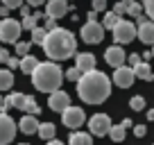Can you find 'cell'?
Segmentation results:
<instances>
[{
    "label": "cell",
    "instance_id": "obj_1",
    "mask_svg": "<svg viewBox=\"0 0 154 145\" xmlns=\"http://www.w3.org/2000/svg\"><path fill=\"white\" fill-rule=\"evenodd\" d=\"M77 95L88 104H102L111 95V79L100 70H88L84 72L77 82Z\"/></svg>",
    "mask_w": 154,
    "mask_h": 145
},
{
    "label": "cell",
    "instance_id": "obj_2",
    "mask_svg": "<svg viewBox=\"0 0 154 145\" xmlns=\"http://www.w3.org/2000/svg\"><path fill=\"white\" fill-rule=\"evenodd\" d=\"M77 50V41H75V34L70 29H50L48 36L43 41V52L50 57V61H63V59L72 57Z\"/></svg>",
    "mask_w": 154,
    "mask_h": 145
},
{
    "label": "cell",
    "instance_id": "obj_3",
    "mask_svg": "<svg viewBox=\"0 0 154 145\" xmlns=\"http://www.w3.org/2000/svg\"><path fill=\"white\" fill-rule=\"evenodd\" d=\"M63 77H66L63 70L54 61H43V63H38L36 70L32 72V84H34L36 91L52 93V91H59Z\"/></svg>",
    "mask_w": 154,
    "mask_h": 145
},
{
    "label": "cell",
    "instance_id": "obj_4",
    "mask_svg": "<svg viewBox=\"0 0 154 145\" xmlns=\"http://www.w3.org/2000/svg\"><path fill=\"white\" fill-rule=\"evenodd\" d=\"M136 36H138V27H136L131 20L120 18L118 23H116V27H113V41L118 45H120V43H131Z\"/></svg>",
    "mask_w": 154,
    "mask_h": 145
},
{
    "label": "cell",
    "instance_id": "obj_5",
    "mask_svg": "<svg viewBox=\"0 0 154 145\" xmlns=\"http://www.w3.org/2000/svg\"><path fill=\"white\" fill-rule=\"evenodd\" d=\"M23 32V23L14 18H2L0 20V41L2 43H18V36Z\"/></svg>",
    "mask_w": 154,
    "mask_h": 145
},
{
    "label": "cell",
    "instance_id": "obj_6",
    "mask_svg": "<svg viewBox=\"0 0 154 145\" xmlns=\"http://www.w3.org/2000/svg\"><path fill=\"white\" fill-rule=\"evenodd\" d=\"M79 36H82V41H86V43L95 45L102 41V36H104V25L97 23V20H88V23L82 25V29H79Z\"/></svg>",
    "mask_w": 154,
    "mask_h": 145
},
{
    "label": "cell",
    "instance_id": "obj_7",
    "mask_svg": "<svg viewBox=\"0 0 154 145\" xmlns=\"http://www.w3.org/2000/svg\"><path fill=\"white\" fill-rule=\"evenodd\" d=\"M111 127H113V122H111V118L106 113H95L88 120V131L93 136H106L111 131Z\"/></svg>",
    "mask_w": 154,
    "mask_h": 145
},
{
    "label": "cell",
    "instance_id": "obj_8",
    "mask_svg": "<svg viewBox=\"0 0 154 145\" xmlns=\"http://www.w3.org/2000/svg\"><path fill=\"white\" fill-rule=\"evenodd\" d=\"M61 120L63 125L68 127V129H77V127H82L84 120H86V116H84V109H79V106H68L66 111L61 113Z\"/></svg>",
    "mask_w": 154,
    "mask_h": 145
},
{
    "label": "cell",
    "instance_id": "obj_9",
    "mask_svg": "<svg viewBox=\"0 0 154 145\" xmlns=\"http://www.w3.org/2000/svg\"><path fill=\"white\" fill-rule=\"evenodd\" d=\"M14 136H16V122H14V118H9L7 113L0 111V145L11 143Z\"/></svg>",
    "mask_w": 154,
    "mask_h": 145
},
{
    "label": "cell",
    "instance_id": "obj_10",
    "mask_svg": "<svg viewBox=\"0 0 154 145\" xmlns=\"http://www.w3.org/2000/svg\"><path fill=\"white\" fill-rule=\"evenodd\" d=\"M134 79H136V72H134V68H131V66H120V68H116V72H113L116 86L129 88L131 84H134Z\"/></svg>",
    "mask_w": 154,
    "mask_h": 145
},
{
    "label": "cell",
    "instance_id": "obj_11",
    "mask_svg": "<svg viewBox=\"0 0 154 145\" xmlns=\"http://www.w3.org/2000/svg\"><path fill=\"white\" fill-rule=\"evenodd\" d=\"M48 106L52 109V111L63 113L68 106H70V97H68L66 91H52V93H50V97H48Z\"/></svg>",
    "mask_w": 154,
    "mask_h": 145
},
{
    "label": "cell",
    "instance_id": "obj_12",
    "mask_svg": "<svg viewBox=\"0 0 154 145\" xmlns=\"http://www.w3.org/2000/svg\"><path fill=\"white\" fill-rule=\"evenodd\" d=\"M125 59H127V54H125V50H122L118 43L111 45V48H106V52H104V61L109 63V66H113V68L125 66Z\"/></svg>",
    "mask_w": 154,
    "mask_h": 145
},
{
    "label": "cell",
    "instance_id": "obj_13",
    "mask_svg": "<svg viewBox=\"0 0 154 145\" xmlns=\"http://www.w3.org/2000/svg\"><path fill=\"white\" fill-rule=\"evenodd\" d=\"M66 14H68V2L66 0H48V2H45V16L59 20Z\"/></svg>",
    "mask_w": 154,
    "mask_h": 145
},
{
    "label": "cell",
    "instance_id": "obj_14",
    "mask_svg": "<svg viewBox=\"0 0 154 145\" xmlns=\"http://www.w3.org/2000/svg\"><path fill=\"white\" fill-rule=\"evenodd\" d=\"M138 39L147 45H154V20L138 18Z\"/></svg>",
    "mask_w": 154,
    "mask_h": 145
},
{
    "label": "cell",
    "instance_id": "obj_15",
    "mask_svg": "<svg viewBox=\"0 0 154 145\" xmlns=\"http://www.w3.org/2000/svg\"><path fill=\"white\" fill-rule=\"evenodd\" d=\"M38 127H41V122L36 120V116H29V113H25L18 122V129L23 134H38Z\"/></svg>",
    "mask_w": 154,
    "mask_h": 145
},
{
    "label": "cell",
    "instance_id": "obj_16",
    "mask_svg": "<svg viewBox=\"0 0 154 145\" xmlns=\"http://www.w3.org/2000/svg\"><path fill=\"white\" fill-rule=\"evenodd\" d=\"M75 59H77L75 66L82 72H88L95 68V54H91V52H79V54H75Z\"/></svg>",
    "mask_w": 154,
    "mask_h": 145
},
{
    "label": "cell",
    "instance_id": "obj_17",
    "mask_svg": "<svg viewBox=\"0 0 154 145\" xmlns=\"http://www.w3.org/2000/svg\"><path fill=\"white\" fill-rule=\"evenodd\" d=\"M25 100H27V95H23V93H11L5 97V109H20L23 111Z\"/></svg>",
    "mask_w": 154,
    "mask_h": 145
},
{
    "label": "cell",
    "instance_id": "obj_18",
    "mask_svg": "<svg viewBox=\"0 0 154 145\" xmlns=\"http://www.w3.org/2000/svg\"><path fill=\"white\" fill-rule=\"evenodd\" d=\"M38 63H41V61H38L34 54H25V57H20V70L27 72V75H32V72L36 70Z\"/></svg>",
    "mask_w": 154,
    "mask_h": 145
},
{
    "label": "cell",
    "instance_id": "obj_19",
    "mask_svg": "<svg viewBox=\"0 0 154 145\" xmlns=\"http://www.w3.org/2000/svg\"><path fill=\"white\" fill-rule=\"evenodd\" d=\"M68 145H93V136L86 131H72Z\"/></svg>",
    "mask_w": 154,
    "mask_h": 145
},
{
    "label": "cell",
    "instance_id": "obj_20",
    "mask_svg": "<svg viewBox=\"0 0 154 145\" xmlns=\"http://www.w3.org/2000/svg\"><path fill=\"white\" fill-rule=\"evenodd\" d=\"M134 72H136V77L145 79V82H152L154 79V72H152V68H149L147 61H140L138 66H134Z\"/></svg>",
    "mask_w": 154,
    "mask_h": 145
},
{
    "label": "cell",
    "instance_id": "obj_21",
    "mask_svg": "<svg viewBox=\"0 0 154 145\" xmlns=\"http://www.w3.org/2000/svg\"><path fill=\"white\" fill-rule=\"evenodd\" d=\"M14 86V72L9 68H0V91H9Z\"/></svg>",
    "mask_w": 154,
    "mask_h": 145
},
{
    "label": "cell",
    "instance_id": "obj_22",
    "mask_svg": "<svg viewBox=\"0 0 154 145\" xmlns=\"http://www.w3.org/2000/svg\"><path fill=\"white\" fill-rule=\"evenodd\" d=\"M54 134H57V127L52 125V122H41V127H38V136L43 140H52Z\"/></svg>",
    "mask_w": 154,
    "mask_h": 145
},
{
    "label": "cell",
    "instance_id": "obj_23",
    "mask_svg": "<svg viewBox=\"0 0 154 145\" xmlns=\"http://www.w3.org/2000/svg\"><path fill=\"white\" fill-rule=\"evenodd\" d=\"M109 136H111V140L113 143H120V140H125V136H127V127L122 125H113L111 127V131H109Z\"/></svg>",
    "mask_w": 154,
    "mask_h": 145
},
{
    "label": "cell",
    "instance_id": "obj_24",
    "mask_svg": "<svg viewBox=\"0 0 154 145\" xmlns=\"http://www.w3.org/2000/svg\"><path fill=\"white\" fill-rule=\"evenodd\" d=\"M43 18V14H32V16H25L23 18V29H29V32H32L34 27H38V20Z\"/></svg>",
    "mask_w": 154,
    "mask_h": 145
},
{
    "label": "cell",
    "instance_id": "obj_25",
    "mask_svg": "<svg viewBox=\"0 0 154 145\" xmlns=\"http://www.w3.org/2000/svg\"><path fill=\"white\" fill-rule=\"evenodd\" d=\"M45 36H48V29H45V27H34V29H32V43L43 45Z\"/></svg>",
    "mask_w": 154,
    "mask_h": 145
},
{
    "label": "cell",
    "instance_id": "obj_26",
    "mask_svg": "<svg viewBox=\"0 0 154 145\" xmlns=\"http://www.w3.org/2000/svg\"><path fill=\"white\" fill-rule=\"evenodd\" d=\"M118 20H120V16L116 14V11H106V14H104V18H102V25H104L106 29H113Z\"/></svg>",
    "mask_w": 154,
    "mask_h": 145
},
{
    "label": "cell",
    "instance_id": "obj_27",
    "mask_svg": "<svg viewBox=\"0 0 154 145\" xmlns=\"http://www.w3.org/2000/svg\"><path fill=\"white\" fill-rule=\"evenodd\" d=\"M23 111H25V113H29V116H38V111H41V109H38L36 100L27 95V100H25V106H23Z\"/></svg>",
    "mask_w": 154,
    "mask_h": 145
},
{
    "label": "cell",
    "instance_id": "obj_28",
    "mask_svg": "<svg viewBox=\"0 0 154 145\" xmlns=\"http://www.w3.org/2000/svg\"><path fill=\"white\" fill-rule=\"evenodd\" d=\"M143 9H145V5H140L138 0H136L134 5H129V7H127V14H129L131 18H140V16H143Z\"/></svg>",
    "mask_w": 154,
    "mask_h": 145
},
{
    "label": "cell",
    "instance_id": "obj_29",
    "mask_svg": "<svg viewBox=\"0 0 154 145\" xmlns=\"http://www.w3.org/2000/svg\"><path fill=\"white\" fill-rule=\"evenodd\" d=\"M129 106L134 109V111H143L145 106H147V102H145V97H143V95H134V97L129 100Z\"/></svg>",
    "mask_w": 154,
    "mask_h": 145
},
{
    "label": "cell",
    "instance_id": "obj_30",
    "mask_svg": "<svg viewBox=\"0 0 154 145\" xmlns=\"http://www.w3.org/2000/svg\"><path fill=\"white\" fill-rule=\"evenodd\" d=\"M82 75H84V72L82 70H79V68H68V70H66V79H70V82H79V77H82Z\"/></svg>",
    "mask_w": 154,
    "mask_h": 145
},
{
    "label": "cell",
    "instance_id": "obj_31",
    "mask_svg": "<svg viewBox=\"0 0 154 145\" xmlns=\"http://www.w3.org/2000/svg\"><path fill=\"white\" fill-rule=\"evenodd\" d=\"M29 45L32 43H27V41H18V43H16V54H18V57H25V54L29 52Z\"/></svg>",
    "mask_w": 154,
    "mask_h": 145
},
{
    "label": "cell",
    "instance_id": "obj_32",
    "mask_svg": "<svg viewBox=\"0 0 154 145\" xmlns=\"http://www.w3.org/2000/svg\"><path fill=\"white\" fill-rule=\"evenodd\" d=\"M145 5V14L149 16V20H154V0H143Z\"/></svg>",
    "mask_w": 154,
    "mask_h": 145
},
{
    "label": "cell",
    "instance_id": "obj_33",
    "mask_svg": "<svg viewBox=\"0 0 154 145\" xmlns=\"http://www.w3.org/2000/svg\"><path fill=\"white\" fill-rule=\"evenodd\" d=\"M2 5L9 7V9H20V7H23V0H2Z\"/></svg>",
    "mask_w": 154,
    "mask_h": 145
},
{
    "label": "cell",
    "instance_id": "obj_34",
    "mask_svg": "<svg viewBox=\"0 0 154 145\" xmlns=\"http://www.w3.org/2000/svg\"><path fill=\"white\" fill-rule=\"evenodd\" d=\"M127 59H129V66H131V68H134V66H138L140 61H145V59L140 57V54H129Z\"/></svg>",
    "mask_w": 154,
    "mask_h": 145
},
{
    "label": "cell",
    "instance_id": "obj_35",
    "mask_svg": "<svg viewBox=\"0 0 154 145\" xmlns=\"http://www.w3.org/2000/svg\"><path fill=\"white\" fill-rule=\"evenodd\" d=\"M7 68H9V70H14V68H20V59H18V57H9V61H7Z\"/></svg>",
    "mask_w": 154,
    "mask_h": 145
},
{
    "label": "cell",
    "instance_id": "obj_36",
    "mask_svg": "<svg viewBox=\"0 0 154 145\" xmlns=\"http://www.w3.org/2000/svg\"><path fill=\"white\" fill-rule=\"evenodd\" d=\"M93 9L95 11H104L106 9V0H93Z\"/></svg>",
    "mask_w": 154,
    "mask_h": 145
},
{
    "label": "cell",
    "instance_id": "obj_37",
    "mask_svg": "<svg viewBox=\"0 0 154 145\" xmlns=\"http://www.w3.org/2000/svg\"><path fill=\"white\" fill-rule=\"evenodd\" d=\"M113 11L118 16H122V14H127V5L125 2H116V7H113Z\"/></svg>",
    "mask_w": 154,
    "mask_h": 145
},
{
    "label": "cell",
    "instance_id": "obj_38",
    "mask_svg": "<svg viewBox=\"0 0 154 145\" xmlns=\"http://www.w3.org/2000/svg\"><path fill=\"white\" fill-rule=\"evenodd\" d=\"M45 29H57V18H50V16H45Z\"/></svg>",
    "mask_w": 154,
    "mask_h": 145
},
{
    "label": "cell",
    "instance_id": "obj_39",
    "mask_svg": "<svg viewBox=\"0 0 154 145\" xmlns=\"http://www.w3.org/2000/svg\"><path fill=\"white\" fill-rule=\"evenodd\" d=\"M134 134L138 136V138H143V136L147 134V127H145V125H136V127H134Z\"/></svg>",
    "mask_w": 154,
    "mask_h": 145
},
{
    "label": "cell",
    "instance_id": "obj_40",
    "mask_svg": "<svg viewBox=\"0 0 154 145\" xmlns=\"http://www.w3.org/2000/svg\"><path fill=\"white\" fill-rule=\"evenodd\" d=\"M9 57H11V54L7 52L5 48H0V61H2V63H7V61H9Z\"/></svg>",
    "mask_w": 154,
    "mask_h": 145
},
{
    "label": "cell",
    "instance_id": "obj_41",
    "mask_svg": "<svg viewBox=\"0 0 154 145\" xmlns=\"http://www.w3.org/2000/svg\"><path fill=\"white\" fill-rule=\"evenodd\" d=\"M25 2H27V5H32V7H38V5H43L45 0H25Z\"/></svg>",
    "mask_w": 154,
    "mask_h": 145
},
{
    "label": "cell",
    "instance_id": "obj_42",
    "mask_svg": "<svg viewBox=\"0 0 154 145\" xmlns=\"http://www.w3.org/2000/svg\"><path fill=\"white\" fill-rule=\"evenodd\" d=\"M20 16H23V18H25V16H32V14H29V7H27V5L20 7Z\"/></svg>",
    "mask_w": 154,
    "mask_h": 145
},
{
    "label": "cell",
    "instance_id": "obj_43",
    "mask_svg": "<svg viewBox=\"0 0 154 145\" xmlns=\"http://www.w3.org/2000/svg\"><path fill=\"white\" fill-rule=\"evenodd\" d=\"M7 14H9V7H5V5H2V7H0V16H5V18H9Z\"/></svg>",
    "mask_w": 154,
    "mask_h": 145
},
{
    "label": "cell",
    "instance_id": "obj_44",
    "mask_svg": "<svg viewBox=\"0 0 154 145\" xmlns=\"http://www.w3.org/2000/svg\"><path fill=\"white\" fill-rule=\"evenodd\" d=\"M86 18H88V20H95V18H97V11H95V9H91V11H88V16H86Z\"/></svg>",
    "mask_w": 154,
    "mask_h": 145
},
{
    "label": "cell",
    "instance_id": "obj_45",
    "mask_svg": "<svg viewBox=\"0 0 154 145\" xmlns=\"http://www.w3.org/2000/svg\"><path fill=\"white\" fill-rule=\"evenodd\" d=\"M48 145H63L61 140H57V138H52V140H48Z\"/></svg>",
    "mask_w": 154,
    "mask_h": 145
},
{
    "label": "cell",
    "instance_id": "obj_46",
    "mask_svg": "<svg viewBox=\"0 0 154 145\" xmlns=\"http://www.w3.org/2000/svg\"><path fill=\"white\" fill-rule=\"evenodd\" d=\"M0 111H5V97L0 95Z\"/></svg>",
    "mask_w": 154,
    "mask_h": 145
},
{
    "label": "cell",
    "instance_id": "obj_47",
    "mask_svg": "<svg viewBox=\"0 0 154 145\" xmlns=\"http://www.w3.org/2000/svg\"><path fill=\"white\" fill-rule=\"evenodd\" d=\"M147 118H149V120H154V109H149V111H147Z\"/></svg>",
    "mask_w": 154,
    "mask_h": 145
},
{
    "label": "cell",
    "instance_id": "obj_48",
    "mask_svg": "<svg viewBox=\"0 0 154 145\" xmlns=\"http://www.w3.org/2000/svg\"><path fill=\"white\" fill-rule=\"evenodd\" d=\"M120 2H125V5H127V7H129V5H134L136 0H120Z\"/></svg>",
    "mask_w": 154,
    "mask_h": 145
},
{
    "label": "cell",
    "instance_id": "obj_49",
    "mask_svg": "<svg viewBox=\"0 0 154 145\" xmlns=\"http://www.w3.org/2000/svg\"><path fill=\"white\" fill-rule=\"evenodd\" d=\"M152 57H154V45H152Z\"/></svg>",
    "mask_w": 154,
    "mask_h": 145
},
{
    "label": "cell",
    "instance_id": "obj_50",
    "mask_svg": "<svg viewBox=\"0 0 154 145\" xmlns=\"http://www.w3.org/2000/svg\"><path fill=\"white\" fill-rule=\"evenodd\" d=\"M0 7H2V0H0Z\"/></svg>",
    "mask_w": 154,
    "mask_h": 145
},
{
    "label": "cell",
    "instance_id": "obj_51",
    "mask_svg": "<svg viewBox=\"0 0 154 145\" xmlns=\"http://www.w3.org/2000/svg\"><path fill=\"white\" fill-rule=\"evenodd\" d=\"M20 145H27V143H20Z\"/></svg>",
    "mask_w": 154,
    "mask_h": 145
}]
</instances>
